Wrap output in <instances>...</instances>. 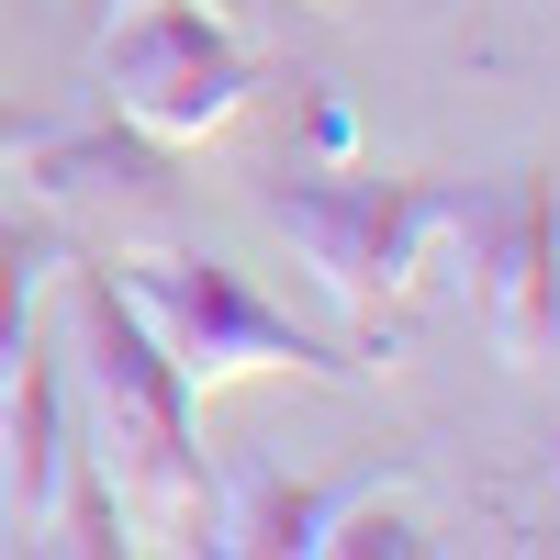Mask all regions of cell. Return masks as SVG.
<instances>
[{
  "instance_id": "6da1fadb",
  "label": "cell",
  "mask_w": 560,
  "mask_h": 560,
  "mask_svg": "<svg viewBox=\"0 0 560 560\" xmlns=\"http://www.w3.org/2000/svg\"><path fill=\"white\" fill-rule=\"evenodd\" d=\"M57 348H68V404L79 448L102 459L135 549H213V459H202V393L168 370L147 314L124 303L113 258L57 269Z\"/></svg>"
},
{
  "instance_id": "ba28073f",
  "label": "cell",
  "mask_w": 560,
  "mask_h": 560,
  "mask_svg": "<svg viewBox=\"0 0 560 560\" xmlns=\"http://www.w3.org/2000/svg\"><path fill=\"white\" fill-rule=\"evenodd\" d=\"M393 482H404V448L359 459V471H337V482H280V471H247V482H236V504H213V549H258V560L325 549V538H337V516H348V504L393 493Z\"/></svg>"
},
{
  "instance_id": "3957f363",
  "label": "cell",
  "mask_w": 560,
  "mask_h": 560,
  "mask_svg": "<svg viewBox=\"0 0 560 560\" xmlns=\"http://www.w3.org/2000/svg\"><path fill=\"white\" fill-rule=\"evenodd\" d=\"M124 303L147 314V337L168 348V370L191 393H224V382H258V370H292V382H359L370 359H348L337 337H314V325H292L247 269H224L202 247H124L113 258Z\"/></svg>"
},
{
  "instance_id": "9c48e42d",
  "label": "cell",
  "mask_w": 560,
  "mask_h": 560,
  "mask_svg": "<svg viewBox=\"0 0 560 560\" xmlns=\"http://www.w3.org/2000/svg\"><path fill=\"white\" fill-rule=\"evenodd\" d=\"M45 280H57V236H45V224H23V213H0V370H12V348L34 337Z\"/></svg>"
},
{
  "instance_id": "7a4b0ae2",
  "label": "cell",
  "mask_w": 560,
  "mask_h": 560,
  "mask_svg": "<svg viewBox=\"0 0 560 560\" xmlns=\"http://www.w3.org/2000/svg\"><path fill=\"white\" fill-rule=\"evenodd\" d=\"M459 202L471 191L415 179V168H269L258 179L269 236H292L314 292L337 314H359V337H382V314L415 292V269L438 258V236H459Z\"/></svg>"
},
{
  "instance_id": "8fae6325",
  "label": "cell",
  "mask_w": 560,
  "mask_h": 560,
  "mask_svg": "<svg viewBox=\"0 0 560 560\" xmlns=\"http://www.w3.org/2000/svg\"><path fill=\"white\" fill-rule=\"evenodd\" d=\"M23 135H34V113H12V102H0V158H23Z\"/></svg>"
},
{
  "instance_id": "30bf717a",
  "label": "cell",
  "mask_w": 560,
  "mask_h": 560,
  "mask_svg": "<svg viewBox=\"0 0 560 560\" xmlns=\"http://www.w3.org/2000/svg\"><path fill=\"white\" fill-rule=\"evenodd\" d=\"M325 549H348V560H427L438 538L415 527V516H393L382 493H370V504H348V516H337V538H325Z\"/></svg>"
},
{
  "instance_id": "277c9868",
  "label": "cell",
  "mask_w": 560,
  "mask_h": 560,
  "mask_svg": "<svg viewBox=\"0 0 560 560\" xmlns=\"http://www.w3.org/2000/svg\"><path fill=\"white\" fill-rule=\"evenodd\" d=\"M113 124L158 135V147H213L224 124L258 102V45L224 23V0H124L90 45Z\"/></svg>"
},
{
  "instance_id": "8992f818",
  "label": "cell",
  "mask_w": 560,
  "mask_h": 560,
  "mask_svg": "<svg viewBox=\"0 0 560 560\" xmlns=\"http://www.w3.org/2000/svg\"><path fill=\"white\" fill-rule=\"evenodd\" d=\"M79 448V404H68V348L57 337H23L12 370H0V493H12V527L45 516V493H57Z\"/></svg>"
},
{
  "instance_id": "7c38bea8",
  "label": "cell",
  "mask_w": 560,
  "mask_h": 560,
  "mask_svg": "<svg viewBox=\"0 0 560 560\" xmlns=\"http://www.w3.org/2000/svg\"><path fill=\"white\" fill-rule=\"evenodd\" d=\"M549 359H560V337H549Z\"/></svg>"
},
{
  "instance_id": "52a82bcc",
  "label": "cell",
  "mask_w": 560,
  "mask_h": 560,
  "mask_svg": "<svg viewBox=\"0 0 560 560\" xmlns=\"http://www.w3.org/2000/svg\"><path fill=\"white\" fill-rule=\"evenodd\" d=\"M179 147H158V135L135 124H34L23 135V179L34 202H168L179 191Z\"/></svg>"
},
{
  "instance_id": "5b68a950",
  "label": "cell",
  "mask_w": 560,
  "mask_h": 560,
  "mask_svg": "<svg viewBox=\"0 0 560 560\" xmlns=\"http://www.w3.org/2000/svg\"><path fill=\"white\" fill-rule=\"evenodd\" d=\"M459 236H471L482 303H493V348L538 370L560 337V168H527L493 202H459Z\"/></svg>"
}]
</instances>
